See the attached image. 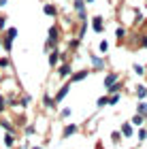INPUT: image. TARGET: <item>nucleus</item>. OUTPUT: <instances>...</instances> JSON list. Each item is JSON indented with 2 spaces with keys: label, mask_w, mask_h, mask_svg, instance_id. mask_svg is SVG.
<instances>
[{
  "label": "nucleus",
  "mask_w": 147,
  "mask_h": 149,
  "mask_svg": "<svg viewBox=\"0 0 147 149\" xmlns=\"http://www.w3.org/2000/svg\"><path fill=\"white\" fill-rule=\"evenodd\" d=\"M90 60H92V64H94L96 70H102V68H105V58L96 56V53H90Z\"/></svg>",
  "instance_id": "9d476101"
},
{
  "label": "nucleus",
  "mask_w": 147,
  "mask_h": 149,
  "mask_svg": "<svg viewBox=\"0 0 147 149\" xmlns=\"http://www.w3.org/2000/svg\"><path fill=\"white\" fill-rule=\"evenodd\" d=\"M4 109H6V98L2 96V94H0V115L4 113Z\"/></svg>",
  "instance_id": "c9c22d12"
},
{
  "label": "nucleus",
  "mask_w": 147,
  "mask_h": 149,
  "mask_svg": "<svg viewBox=\"0 0 147 149\" xmlns=\"http://www.w3.org/2000/svg\"><path fill=\"white\" fill-rule=\"evenodd\" d=\"M98 51L102 53V56H107V53H109V40H107V38H102V40L98 43Z\"/></svg>",
  "instance_id": "aec40b11"
},
{
  "label": "nucleus",
  "mask_w": 147,
  "mask_h": 149,
  "mask_svg": "<svg viewBox=\"0 0 147 149\" xmlns=\"http://www.w3.org/2000/svg\"><path fill=\"white\" fill-rule=\"evenodd\" d=\"M119 134H122L124 139H130V136H134V128L130 126V121H128V124H122V130H119Z\"/></svg>",
  "instance_id": "9b49d317"
},
{
  "label": "nucleus",
  "mask_w": 147,
  "mask_h": 149,
  "mask_svg": "<svg viewBox=\"0 0 147 149\" xmlns=\"http://www.w3.org/2000/svg\"><path fill=\"white\" fill-rule=\"evenodd\" d=\"M88 77H90V70L88 68L75 70V72H70V81H68V83H79V81H83V79H88Z\"/></svg>",
  "instance_id": "20e7f679"
},
{
  "label": "nucleus",
  "mask_w": 147,
  "mask_h": 149,
  "mask_svg": "<svg viewBox=\"0 0 147 149\" xmlns=\"http://www.w3.org/2000/svg\"><path fill=\"white\" fill-rule=\"evenodd\" d=\"M85 32H88V24L81 22V26H79V30H77V38H83V36H85Z\"/></svg>",
  "instance_id": "cd10ccee"
},
{
  "label": "nucleus",
  "mask_w": 147,
  "mask_h": 149,
  "mask_svg": "<svg viewBox=\"0 0 147 149\" xmlns=\"http://www.w3.org/2000/svg\"><path fill=\"white\" fill-rule=\"evenodd\" d=\"M119 139H122V134H119V130L111 132V141H113V143H119Z\"/></svg>",
  "instance_id": "e433bc0d"
},
{
  "label": "nucleus",
  "mask_w": 147,
  "mask_h": 149,
  "mask_svg": "<svg viewBox=\"0 0 147 149\" xmlns=\"http://www.w3.org/2000/svg\"><path fill=\"white\" fill-rule=\"evenodd\" d=\"M0 85H2V74H0Z\"/></svg>",
  "instance_id": "37998d69"
},
{
  "label": "nucleus",
  "mask_w": 147,
  "mask_h": 149,
  "mask_svg": "<svg viewBox=\"0 0 147 149\" xmlns=\"http://www.w3.org/2000/svg\"><path fill=\"white\" fill-rule=\"evenodd\" d=\"M26 124H28V119H26V115L22 113V115H17V117H15V124H13V126H19V128H24Z\"/></svg>",
  "instance_id": "393cba45"
},
{
  "label": "nucleus",
  "mask_w": 147,
  "mask_h": 149,
  "mask_svg": "<svg viewBox=\"0 0 147 149\" xmlns=\"http://www.w3.org/2000/svg\"><path fill=\"white\" fill-rule=\"evenodd\" d=\"M143 121H145V115H141V113H137L134 117L130 119V126H132V128H141V126H143Z\"/></svg>",
  "instance_id": "f3484780"
},
{
  "label": "nucleus",
  "mask_w": 147,
  "mask_h": 149,
  "mask_svg": "<svg viewBox=\"0 0 147 149\" xmlns=\"http://www.w3.org/2000/svg\"><path fill=\"white\" fill-rule=\"evenodd\" d=\"M92 2H94V0H85V4H92Z\"/></svg>",
  "instance_id": "79ce46f5"
},
{
  "label": "nucleus",
  "mask_w": 147,
  "mask_h": 149,
  "mask_svg": "<svg viewBox=\"0 0 147 149\" xmlns=\"http://www.w3.org/2000/svg\"><path fill=\"white\" fill-rule=\"evenodd\" d=\"M122 90H124V83H122V79H117L113 85H109V87H107V92H109V94H119ZM109 94H107V96H109Z\"/></svg>",
  "instance_id": "4468645a"
},
{
  "label": "nucleus",
  "mask_w": 147,
  "mask_h": 149,
  "mask_svg": "<svg viewBox=\"0 0 147 149\" xmlns=\"http://www.w3.org/2000/svg\"><path fill=\"white\" fill-rule=\"evenodd\" d=\"M0 47H4V51L6 53H11L13 51V38H9V36H0Z\"/></svg>",
  "instance_id": "ddd939ff"
},
{
  "label": "nucleus",
  "mask_w": 147,
  "mask_h": 149,
  "mask_svg": "<svg viewBox=\"0 0 147 149\" xmlns=\"http://www.w3.org/2000/svg\"><path fill=\"white\" fill-rule=\"evenodd\" d=\"M132 70H134V74H139V77H143V74H145V66L143 64H132Z\"/></svg>",
  "instance_id": "a878e982"
},
{
  "label": "nucleus",
  "mask_w": 147,
  "mask_h": 149,
  "mask_svg": "<svg viewBox=\"0 0 147 149\" xmlns=\"http://www.w3.org/2000/svg\"><path fill=\"white\" fill-rule=\"evenodd\" d=\"M19 149H28V145H19Z\"/></svg>",
  "instance_id": "ea45409f"
},
{
  "label": "nucleus",
  "mask_w": 147,
  "mask_h": 149,
  "mask_svg": "<svg viewBox=\"0 0 147 149\" xmlns=\"http://www.w3.org/2000/svg\"><path fill=\"white\" fill-rule=\"evenodd\" d=\"M43 13H45L47 17H58V6L51 4V2H47V4L43 6Z\"/></svg>",
  "instance_id": "f8f14e48"
},
{
  "label": "nucleus",
  "mask_w": 147,
  "mask_h": 149,
  "mask_svg": "<svg viewBox=\"0 0 147 149\" xmlns=\"http://www.w3.org/2000/svg\"><path fill=\"white\" fill-rule=\"evenodd\" d=\"M32 102V98L30 96H22V98H19V104H22V107H28Z\"/></svg>",
  "instance_id": "72a5a7b5"
},
{
  "label": "nucleus",
  "mask_w": 147,
  "mask_h": 149,
  "mask_svg": "<svg viewBox=\"0 0 147 149\" xmlns=\"http://www.w3.org/2000/svg\"><path fill=\"white\" fill-rule=\"evenodd\" d=\"M134 94L139 96V100H145V98H147V85H143V83H139V85L134 87Z\"/></svg>",
  "instance_id": "dca6fc26"
},
{
  "label": "nucleus",
  "mask_w": 147,
  "mask_h": 149,
  "mask_svg": "<svg viewBox=\"0 0 147 149\" xmlns=\"http://www.w3.org/2000/svg\"><path fill=\"white\" fill-rule=\"evenodd\" d=\"M107 100H109V96H107V94H105V96H100V98L96 100V107H98V109H102V107H107Z\"/></svg>",
  "instance_id": "7c9ffc66"
},
{
  "label": "nucleus",
  "mask_w": 147,
  "mask_h": 149,
  "mask_svg": "<svg viewBox=\"0 0 147 149\" xmlns=\"http://www.w3.org/2000/svg\"><path fill=\"white\" fill-rule=\"evenodd\" d=\"M6 28V15H2V13H0V32H2Z\"/></svg>",
  "instance_id": "4c0bfd02"
},
{
  "label": "nucleus",
  "mask_w": 147,
  "mask_h": 149,
  "mask_svg": "<svg viewBox=\"0 0 147 149\" xmlns=\"http://www.w3.org/2000/svg\"><path fill=\"white\" fill-rule=\"evenodd\" d=\"M137 113H141V115L147 117V102H145V100H141V102L137 104Z\"/></svg>",
  "instance_id": "bb28decb"
},
{
  "label": "nucleus",
  "mask_w": 147,
  "mask_h": 149,
  "mask_svg": "<svg viewBox=\"0 0 147 149\" xmlns=\"http://www.w3.org/2000/svg\"><path fill=\"white\" fill-rule=\"evenodd\" d=\"M126 34H128V30L124 28V26H117V30H115V36H117V40L122 43V40L126 38Z\"/></svg>",
  "instance_id": "4be33fe9"
},
{
  "label": "nucleus",
  "mask_w": 147,
  "mask_h": 149,
  "mask_svg": "<svg viewBox=\"0 0 147 149\" xmlns=\"http://www.w3.org/2000/svg\"><path fill=\"white\" fill-rule=\"evenodd\" d=\"M119 100H122V96H119V94H109V100H107V104H117Z\"/></svg>",
  "instance_id": "c756f323"
},
{
  "label": "nucleus",
  "mask_w": 147,
  "mask_h": 149,
  "mask_svg": "<svg viewBox=\"0 0 147 149\" xmlns=\"http://www.w3.org/2000/svg\"><path fill=\"white\" fill-rule=\"evenodd\" d=\"M4 6H6V0H0V11H2Z\"/></svg>",
  "instance_id": "58836bf2"
},
{
  "label": "nucleus",
  "mask_w": 147,
  "mask_h": 149,
  "mask_svg": "<svg viewBox=\"0 0 147 149\" xmlns=\"http://www.w3.org/2000/svg\"><path fill=\"white\" fill-rule=\"evenodd\" d=\"M60 53H62V51H60L58 47H53V49H49V66H51V68H53V66H58V64H60Z\"/></svg>",
  "instance_id": "1a4fd4ad"
},
{
  "label": "nucleus",
  "mask_w": 147,
  "mask_h": 149,
  "mask_svg": "<svg viewBox=\"0 0 147 149\" xmlns=\"http://www.w3.org/2000/svg\"><path fill=\"white\" fill-rule=\"evenodd\" d=\"M145 74H147V66H145Z\"/></svg>",
  "instance_id": "c03bdc74"
},
{
  "label": "nucleus",
  "mask_w": 147,
  "mask_h": 149,
  "mask_svg": "<svg viewBox=\"0 0 147 149\" xmlns=\"http://www.w3.org/2000/svg\"><path fill=\"white\" fill-rule=\"evenodd\" d=\"M0 128L6 132H15V126H13V121L11 119H6V117H0Z\"/></svg>",
  "instance_id": "2eb2a0df"
},
{
  "label": "nucleus",
  "mask_w": 147,
  "mask_h": 149,
  "mask_svg": "<svg viewBox=\"0 0 147 149\" xmlns=\"http://www.w3.org/2000/svg\"><path fill=\"white\" fill-rule=\"evenodd\" d=\"M0 68H2V70L11 68V60L9 58H0Z\"/></svg>",
  "instance_id": "2f4dec72"
},
{
  "label": "nucleus",
  "mask_w": 147,
  "mask_h": 149,
  "mask_svg": "<svg viewBox=\"0 0 147 149\" xmlns=\"http://www.w3.org/2000/svg\"><path fill=\"white\" fill-rule=\"evenodd\" d=\"M77 132H79V126L68 124V126H64V130H62V139H70V136H75Z\"/></svg>",
  "instance_id": "6e6552de"
},
{
  "label": "nucleus",
  "mask_w": 147,
  "mask_h": 149,
  "mask_svg": "<svg viewBox=\"0 0 147 149\" xmlns=\"http://www.w3.org/2000/svg\"><path fill=\"white\" fill-rule=\"evenodd\" d=\"M137 47H139V49H147V32H139Z\"/></svg>",
  "instance_id": "a211bd4d"
},
{
  "label": "nucleus",
  "mask_w": 147,
  "mask_h": 149,
  "mask_svg": "<svg viewBox=\"0 0 147 149\" xmlns=\"http://www.w3.org/2000/svg\"><path fill=\"white\" fill-rule=\"evenodd\" d=\"M70 115H72V109H70V107H64V109L60 111V119H68Z\"/></svg>",
  "instance_id": "c85d7f7f"
},
{
  "label": "nucleus",
  "mask_w": 147,
  "mask_h": 149,
  "mask_svg": "<svg viewBox=\"0 0 147 149\" xmlns=\"http://www.w3.org/2000/svg\"><path fill=\"white\" fill-rule=\"evenodd\" d=\"M79 45H81V38H77V36L68 40V49H70V51H77V49H79Z\"/></svg>",
  "instance_id": "5701e85b"
},
{
  "label": "nucleus",
  "mask_w": 147,
  "mask_h": 149,
  "mask_svg": "<svg viewBox=\"0 0 147 149\" xmlns=\"http://www.w3.org/2000/svg\"><path fill=\"white\" fill-rule=\"evenodd\" d=\"M72 9H75L79 22H85L88 19V11H85V0H72Z\"/></svg>",
  "instance_id": "f03ea898"
},
{
  "label": "nucleus",
  "mask_w": 147,
  "mask_h": 149,
  "mask_svg": "<svg viewBox=\"0 0 147 149\" xmlns=\"http://www.w3.org/2000/svg\"><path fill=\"white\" fill-rule=\"evenodd\" d=\"M43 104H45V109H53V107H56V102H53V98L49 96V94L43 96Z\"/></svg>",
  "instance_id": "b1692460"
},
{
  "label": "nucleus",
  "mask_w": 147,
  "mask_h": 149,
  "mask_svg": "<svg viewBox=\"0 0 147 149\" xmlns=\"http://www.w3.org/2000/svg\"><path fill=\"white\" fill-rule=\"evenodd\" d=\"M4 145H6V147H13V145H15V132H6V134H4Z\"/></svg>",
  "instance_id": "412c9836"
},
{
  "label": "nucleus",
  "mask_w": 147,
  "mask_h": 149,
  "mask_svg": "<svg viewBox=\"0 0 147 149\" xmlns=\"http://www.w3.org/2000/svg\"><path fill=\"white\" fill-rule=\"evenodd\" d=\"M2 34L15 40V38H17V34H19V30H17V28H4V30H2Z\"/></svg>",
  "instance_id": "6ab92c4d"
},
{
  "label": "nucleus",
  "mask_w": 147,
  "mask_h": 149,
  "mask_svg": "<svg viewBox=\"0 0 147 149\" xmlns=\"http://www.w3.org/2000/svg\"><path fill=\"white\" fill-rule=\"evenodd\" d=\"M147 139V128H139V143H143Z\"/></svg>",
  "instance_id": "473e14b6"
},
{
  "label": "nucleus",
  "mask_w": 147,
  "mask_h": 149,
  "mask_svg": "<svg viewBox=\"0 0 147 149\" xmlns=\"http://www.w3.org/2000/svg\"><path fill=\"white\" fill-rule=\"evenodd\" d=\"M70 72H72V66H70L68 62H66V60H64L62 64H58V77H60V79L70 77Z\"/></svg>",
  "instance_id": "39448f33"
},
{
  "label": "nucleus",
  "mask_w": 147,
  "mask_h": 149,
  "mask_svg": "<svg viewBox=\"0 0 147 149\" xmlns=\"http://www.w3.org/2000/svg\"><path fill=\"white\" fill-rule=\"evenodd\" d=\"M58 40H60V26L53 24L51 28L47 30V43H45V47H47V49H45V51H49L51 47H56Z\"/></svg>",
  "instance_id": "f257e3e1"
},
{
  "label": "nucleus",
  "mask_w": 147,
  "mask_h": 149,
  "mask_svg": "<svg viewBox=\"0 0 147 149\" xmlns=\"http://www.w3.org/2000/svg\"><path fill=\"white\" fill-rule=\"evenodd\" d=\"M92 30H94L96 34H100V32L105 30V19H102V15H94V17H92Z\"/></svg>",
  "instance_id": "423d86ee"
},
{
  "label": "nucleus",
  "mask_w": 147,
  "mask_h": 149,
  "mask_svg": "<svg viewBox=\"0 0 147 149\" xmlns=\"http://www.w3.org/2000/svg\"><path fill=\"white\" fill-rule=\"evenodd\" d=\"M68 90H70V83H64L62 87H60V90L56 92V96H53V102H56V104H60V102H62V100L66 98V96H68Z\"/></svg>",
  "instance_id": "7ed1b4c3"
},
{
  "label": "nucleus",
  "mask_w": 147,
  "mask_h": 149,
  "mask_svg": "<svg viewBox=\"0 0 147 149\" xmlns=\"http://www.w3.org/2000/svg\"><path fill=\"white\" fill-rule=\"evenodd\" d=\"M117 79H122V74H119V72H115V70H111V72H107V74H105L102 85H105V87H109V85H113V83H115Z\"/></svg>",
  "instance_id": "0eeeda50"
},
{
  "label": "nucleus",
  "mask_w": 147,
  "mask_h": 149,
  "mask_svg": "<svg viewBox=\"0 0 147 149\" xmlns=\"http://www.w3.org/2000/svg\"><path fill=\"white\" fill-rule=\"evenodd\" d=\"M24 134L26 136H32L34 134V126H24Z\"/></svg>",
  "instance_id": "f704fd0d"
},
{
  "label": "nucleus",
  "mask_w": 147,
  "mask_h": 149,
  "mask_svg": "<svg viewBox=\"0 0 147 149\" xmlns=\"http://www.w3.org/2000/svg\"><path fill=\"white\" fill-rule=\"evenodd\" d=\"M30 149H43V147H41V145H36V147H30Z\"/></svg>",
  "instance_id": "a19ab883"
}]
</instances>
